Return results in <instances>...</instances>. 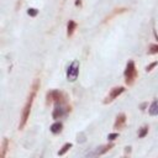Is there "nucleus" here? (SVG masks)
I'll list each match as a JSON object with an SVG mask.
<instances>
[{
	"label": "nucleus",
	"instance_id": "obj_1",
	"mask_svg": "<svg viewBox=\"0 0 158 158\" xmlns=\"http://www.w3.org/2000/svg\"><path fill=\"white\" fill-rule=\"evenodd\" d=\"M37 88H38V80H36V81L33 83V86H32V89H31V91H30V95H28V98H27V101H26V104H25V106H23V110H22V114H21V120H20V126H19L20 130L23 128V126H25L26 122H27V118H28V116H30V111H31V107H32V102H33V99H35V96H36Z\"/></svg>",
	"mask_w": 158,
	"mask_h": 158
},
{
	"label": "nucleus",
	"instance_id": "obj_2",
	"mask_svg": "<svg viewBox=\"0 0 158 158\" xmlns=\"http://www.w3.org/2000/svg\"><path fill=\"white\" fill-rule=\"evenodd\" d=\"M137 77V70H136V67H135V63L133 60H128L127 62V65H126V69H125V80H126V84L128 85H132L135 79Z\"/></svg>",
	"mask_w": 158,
	"mask_h": 158
},
{
	"label": "nucleus",
	"instance_id": "obj_3",
	"mask_svg": "<svg viewBox=\"0 0 158 158\" xmlns=\"http://www.w3.org/2000/svg\"><path fill=\"white\" fill-rule=\"evenodd\" d=\"M78 74H79V62L78 60H73L67 70V79L69 81H74L77 80L78 78Z\"/></svg>",
	"mask_w": 158,
	"mask_h": 158
},
{
	"label": "nucleus",
	"instance_id": "obj_4",
	"mask_svg": "<svg viewBox=\"0 0 158 158\" xmlns=\"http://www.w3.org/2000/svg\"><path fill=\"white\" fill-rule=\"evenodd\" d=\"M112 147H114V144H102V146H99L95 149H93L85 158H98L101 154H104L105 152H107L109 149H111Z\"/></svg>",
	"mask_w": 158,
	"mask_h": 158
},
{
	"label": "nucleus",
	"instance_id": "obj_5",
	"mask_svg": "<svg viewBox=\"0 0 158 158\" xmlns=\"http://www.w3.org/2000/svg\"><path fill=\"white\" fill-rule=\"evenodd\" d=\"M123 88L122 86H116V88H114V89H111V91L109 93V95L106 96V99L104 100V104H109V102H111L112 100H115L120 94H122L123 93Z\"/></svg>",
	"mask_w": 158,
	"mask_h": 158
},
{
	"label": "nucleus",
	"instance_id": "obj_6",
	"mask_svg": "<svg viewBox=\"0 0 158 158\" xmlns=\"http://www.w3.org/2000/svg\"><path fill=\"white\" fill-rule=\"evenodd\" d=\"M67 110H68V109H65L63 104H56V107H54L53 114H52L53 118H59V117H62V116L67 112Z\"/></svg>",
	"mask_w": 158,
	"mask_h": 158
},
{
	"label": "nucleus",
	"instance_id": "obj_7",
	"mask_svg": "<svg viewBox=\"0 0 158 158\" xmlns=\"http://www.w3.org/2000/svg\"><path fill=\"white\" fill-rule=\"evenodd\" d=\"M125 122H126V116H125V114H120V115H117V117H116V121H115L114 127H115V128H121V127H123Z\"/></svg>",
	"mask_w": 158,
	"mask_h": 158
},
{
	"label": "nucleus",
	"instance_id": "obj_8",
	"mask_svg": "<svg viewBox=\"0 0 158 158\" xmlns=\"http://www.w3.org/2000/svg\"><path fill=\"white\" fill-rule=\"evenodd\" d=\"M149 115H152V116H156V115H158V100H156V101H153L152 102V105L149 106Z\"/></svg>",
	"mask_w": 158,
	"mask_h": 158
},
{
	"label": "nucleus",
	"instance_id": "obj_9",
	"mask_svg": "<svg viewBox=\"0 0 158 158\" xmlns=\"http://www.w3.org/2000/svg\"><path fill=\"white\" fill-rule=\"evenodd\" d=\"M75 27H77V23L70 20V21L68 22V26H67V35H68V36H72L73 32H74V30H75Z\"/></svg>",
	"mask_w": 158,
	"mask_h": 158
},
{
	"label": "nucleus",
	"instance_id": "obj_10",
	"mask_svg": "<svg viewBox=\"0 0 158 158\" xmlns=\"http://www.w3.org/2000/svg\"><path fill=\"white\" fill-rule=\"evenodd\" d=\"M62 128H63V125L60 122H56L51 126V132L52 133H59L62 131Z\"/></svg>",
	"mask_w": 158,
	"mask_h": 158
},
{
	"label": "nucleus",
	"instance_id": "obj_11",
	"mask_svg": "<svg viewBox=\"0 0 158 158\" xmlns=\"http://www.w3.org/2000/svg\"><path fill=\"white\" fill-rule=\"evenodd\" d=\"M69 148H72V143H65V144H64V146H63V147H62V148L58 151V154H59V156L64 154V153H65V152H67Z\"/></svg>",
	"mask_w": 158,
	"mask_h": 158
},
{
	"label": "nucleus",
	"instance_id": "obj_12",
	"mask_svg": "<svg viewBox=\"0 0 158 158\" xmlns=\"http://www.w3.org/2000/svg\"><path fill=\"white\" fill-rule=\"evenodd\" d=\"M6 149H7V139L5 138L2 141V148H1V158H5V154H6Z\"/></svg>",
	"mask_w": 158,
	"mask_h": 158
},
{
	"label": "nucleus",
	"instance_id": "obj_13",
	"mask_svg": "<svg viewBox=\"0 0 158 158\" xmlns=\"http://www.w3.org/2000/svg\"><path fill=\"white\" fill-rule=\"evenodd\" d=\"M148 53H149V54L158 53V44H151V46H149V49H148Z\"/></svg>",
	"mask_w": 158,
	"mask_h": 158
},
{
	"label": "nucleus",
	"instance_id": "obj_14",
	"mask_svg": "<svg viewBox=\"0 0 158 158\" xmlns=\"http://www.w3.org/2000/svg\"><path fill=\"white\" fill-rule=\"evenodd\" d=\"M147 132H148V127H147V126H144V127H142V128L139 130L138 136H139V137H144V136L147 135Z\"/></svg>",
	"mask_w": 158,
	"mask_h": 158
},
{
	"label": "nucleus",
	"instance_id": "obj_15",
	"mask_svg": "<svg viewBox=\"0 0 158 158\" xmlns=\"http://www.w3.org/2000/svg\"><path fill=\"white\" fill-rule=\"evenodd\" d=\"M37 12H38V11H37L36 9H28V11H27V14H28L30 16H36Z\"/></svg>",
	"mask_w": 158,
	"mask_h": 158
},
{
	"label": "nucleus",
	"instance_id": "obj_16",
	"mask_svg": "<svg viewBox=\"0 0 158 158\" xmlns=\"http://www.w3.org/2000/svg\"><path fill=\"white\" fill-rule=\"evenodd\" d=\"M156 65H157V62H153L152 64H149V65H148V67L146 68V70H147V72H149V70H152V69H153V68H154Z\"/></svg>",
	"mask_w": 158,
	"mask_h": 158
},
{
	"label": "nucleus",
	"instance_id": "obj_17",
	"mask_svg": "<svg viewBox=\"0 0 158 158\" xmlns=\"http://www.w3.org/2000/svg\"><path fill=\"white\" fill-rule=\"evenodd\" d=\"M117 136H118L117 133H111V135H109V139H110V141H111V139H115Z\"/></svg>",
	"mask_w": 158,
	"mask_h": 158
},
{
	"label": "nucleus",
	"instance_id": "obj_18",
	"mask_svg": "<svg viewBox=\"0 0 158 158\" xmlns=\"http://www.w3.org/2000/svg\"><path fill=\"white\" fill-rule=\"evenodd\" d=\"M78 141H79V142H84V141H85V137H84L83 135H80V136H78Z\"/></svg>",
	"mask_w": 158,
	"mask_h": 158
}]
</instances>
